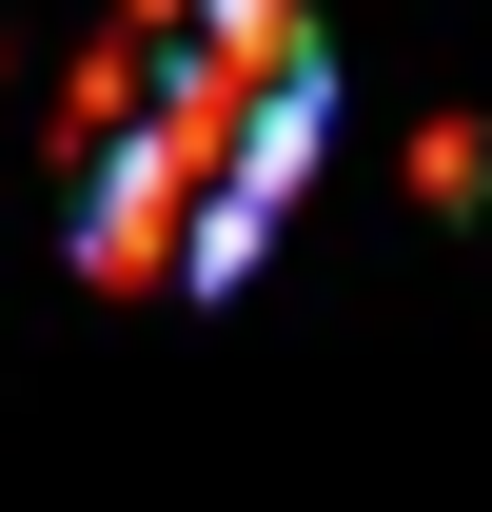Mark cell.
Instances as JSON below:
<instances>
[{
	"label": "cell",
	"instance_id": "1",
	"mask_svg": "<svg viewBox=\"0 0 492 512\" xmlns=\"http://www.w3.org/2000/svg\"><path fill=\"white\" fill-rule=\"evenodd\" d=\"M335 40L296 0H138L79 99V276L119 296H217L315 178Z\"/></svg>",
	"mask_w": 492,
	"mask_h": 512
}]
</instances>
